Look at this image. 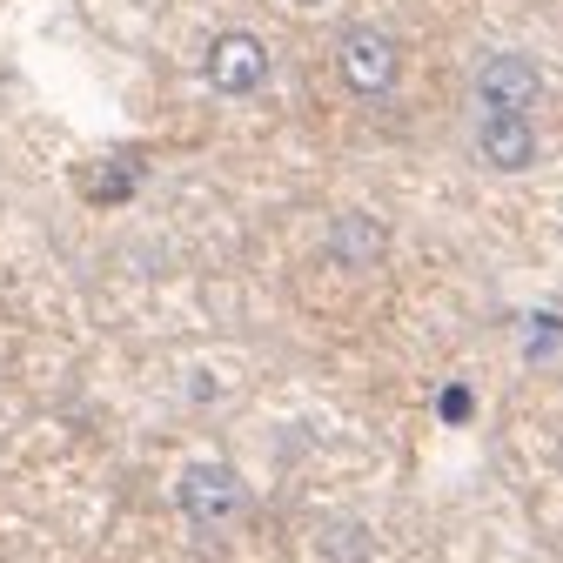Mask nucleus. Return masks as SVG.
<instances>
[{
	"label": "nucleus",
	"mask_w": 563,
	"mask_h": 563,
	"mask_svg": "<svg viewBox=\"0 0 563 563\" xmlns=\"http://www.w3.org/2000/svg\"><path fill=\"white\" fill-rule=\"evenodd\" d=\"M316 557L322 563H369L376 557V537H369V523H356V517H329L316 530Z\"/></svg>",
	"instance_id": "nucleus-7"
},
{
	"label": "nucleus",
	"mask_w": 563,
	"mask_h": 563,
	"mask_svg": "<svg viewBox=\"0 0 563 563\" xmlns=\"http://www.w3.org/2000/svg\"><path fill=\"white\" fill-rule=\"evenodd\" d=\"M295 7H322V0H295Z\"/></svg>",
	"instance_id": "nucleus-9"
},
{
	"label": "nucleus",
	"mask_w": 563,
	"mask_h": 563,
	"mask_svg": "<svg viewBox=\"0 0 563 563\" xmlns=\"http://www.w3.org/2000/svg\"><path fill=\"white\" fill-rule=\"evenodd\" d=\"M543 74L530 54H490L476 68V114H530Z\"/></svg>",
	"instance_id": "nucleus-4"
},
{
	"label": "nucleus",
	"mask_w": 563,
	"mask_h": 563,
	"mask_svg": "<svg viewBox=\"0 0 563 563\" xmlns=\"http://www.w3.org/2000/svg\"><path fill=\"white\" fill-rule=\"evenodd\" d=\"M329 255H336L342 269H376L389 255V228L376 222V215H356V208H349V215L329 222Z\"/></svg>",
	"instance_id": "nucleus-6"
},
{
	"label": "nucleus",
	"mask_w": 563,
	"mask_h": 563,
	"mask_svg": "<svg viewBox=\"0 0 563 563\" xmlns=\"http://www.w3.org/2000/svg\"><path fill=\"white\" fill-rule=\"evenodd\" d=\"M396 74H403L396 34H383V27H349V34H342V81H349L362 101L396 94Z\"/></svg>",
	"instance_id": "nucleus-2"
},
{
	"label": "nucleus",
	"mask_w": 563,
	"mask_h": 563,
	"mask_svg": "<svg viewBox=\"0 0 563 563\" xmlns=\"http://www.w3.org/2000/svg\"><path fill=\"white\" fill-rule=\"evenodd\" d=\"M242 503H248L242 476L228 470V463H215V456H195V463L175 476V510L195 523V530H222V523H235V517H242Z\"/></svg>",
	"instance_id": "nucleus-1"
},
{
	"label": "nucleus",
	"mask_w": 563,
	"mask_h": 563,
	"mask_svg": "<svg viewBox=\"0 0 563 563\" xmlns=\"http://www.w3.org/2000/svg\"><path fill=\"white\" fill-rule=\"evenodd\" d=\"M443 416H450V423H463V416H470V396H463V389H450V396H443Z\"/></svg>",
	"instance_id": "nucleus-8"
},
{
	"label": "nucleus",
	"mask_w": 563,
	"mask_h": 563,
	"mask_svg": "<svg viewBox=\"0 0 563 563\" xmlns=\"http://www.w3.org/2000/svg\"><path fill=\"white\" fill-rule=\"evenodd\" d=\"M476 155L490 161L496 175L537 168V121H530V114H483V121H476Z\"/></svg>",
	"instance_id": "nucleus-5"
},
{
	"label": "nucleus",
	"mask_w": 563,
	"mask_h": 563,
	"mask_svg": "<svg viewBox=\"0 0 563 563\" xmlns=\"http://www.w3.org/2000/svg\"><path fill=\"white\" fill-rule=\"evenodd\" d=\"M208 88L215 94H262L269 88V47L255 41V34H242V27H228V34H215L208 41Z\"/></svg>",
	"instance_id": "nucleus-3"
}]
</instances>
